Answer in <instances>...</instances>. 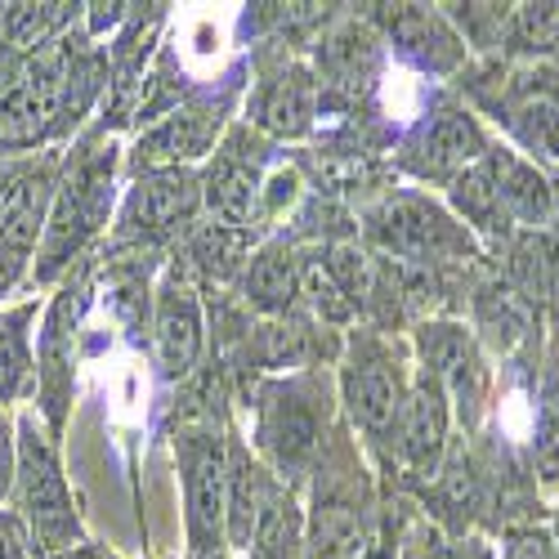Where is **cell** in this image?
Instances as JSON below:
<instances>
[{
	"label": "cell",
	"mask_w": 559,
	"mask_h": 559,
	"mask_svg": "<svg viewBox=\"0 0 559 559\" xmlns=\"http://www.w3.org/2000/svg\"><path fill=\"white\" fill-rule=\"evenodd\" d=\"M19 520L40 555H63L81 546V520L72 506V488L63 479L55 435L36 426V416L19 421V465H14V492Z\"/></svg>",
	"instance_id": "cell-1"
},
{
	"label": "cell",
	"mask_w": 559,
	"mask_h": 559,
	"mask_svg": "<svg viewBox=\"0 0 559 559\" xmlns=\"http://www.w3.org/2000/svg\"><path fill=\"white\" fill-rule=\"evenodd\" d=\"M55 206V162L19 166L0 189V296H10L32 269Z\"/></svg>",
	"instance_id": "cell-2"
},
{
	"label": "cell",
	"mask_w": 559,
	"mask_h": 559,
	"mask_svg": "<svg viewBox=\"0 0 559 559\" xmlns=\"http://www.w3.org/2000/svg\"><path fill=\"white\" fill-rule=\"evenodd\" d=\"M72 59L55 50L0 85V148H36L72 99Z\"/></svg>",
	"instance_id": "cell-3"
},
{
	"label": "cell",
	"mask_w": 559,
	"mask_h": 559,
	"mask_svg": "<svg viewBox=\"0 0 559 559\" xmlns=\"http://www.w3.org/2000/svg\"><path fill=\"white\" fill-rule=\"evenodd\" d=\"M108 166L112 162H104V157H81L68 170L63 189H55L50 224H45V242H40L45 264L36 269V277H55L68 264V255L99 228L104 206H108Z\"/></svg>",
	"instance_id": "cell-4"
},
{
	"label": "cell",
	"mask_w": 559,
	"mask_h": 559,
	"mask_svg": "<svg viewBox=\"0 0 559 559\" xmlns=\"http://www.w3.org/2000/svg\"><path fill=\"white\" fill-rule=\"evenodd\" d=\"M183 492H189V542L193 559L219 555L228 528V456L215 439L183 443Z\"/></svg>",
	"instance_id": "cell-5"
},
{
	"label": "cell",
	"mask_w": 559,
	"mask_h": 559,
	"mask_svg": "<svg viewBox=\"0 0 559 559\" xmlns=\"http://www.w3.org/2000/svg\"><path fill=\"white\" fill-rule=\"evenodd\" d=\"M345 403H349L354 426H362L367 435L390 439L399 430L407 390H403L399 367L377 345L354 349V358L345 367Z\"/></svg>",
	"instance_id": "cell-6"
},
{
	"label": "cell",
	"mask_w": 559,
	"mask_h": 559,
	"mask_svg": "<svg viewBox=\"0 0 559 559\" xmlns=\"http://www.w3.org/2000/svg\"><path fill=\"white\" fill-rule=\"evenodd\" d=\"M76 292L68 287L55 309L45 313V332H40V349H36V394L45 407V421L50 435H63V412H68V394H72V322H76Z\"/></svg>",
	"instance_id": "cell-7"
},
{
	"label": "cell",
	"mask_w": 559,
	"mask_h": 559,
	"mask_svg": "<svg viewBox=\"0 0 559 559\" xmlns=\"http://www.w3.org/2000/svg\"><path fill=\"white\" fill-rule=\"evenodd\" d=\"M202 349V313H198V296L183 283L179 273L166 277V287L157 296V358L170 381L189 377Z\"/></svg>",
	"instance_id": "cell-8"
},
{
	"label": "cell",
	"mask_w": 559,
	"mask_h": 559,
	"mask_svg": "<svg viewBox=\"0 0 559 559\" xmlns=\"http://www.w3.org/2000/svg\"><path fill=\"white\" fill-rule=\"evenodd\" d=\"M399 439H403V452L416 471H435L439 465V452L448 443V390L430 377V371L407 390Z\"/></svg>",
	"instance_id": "cell-9"
},
{
	"label": "cell",
	"mask_w": 559,
	"mask_h": 559,
	"mask_svg": "<svg viewBox=\"0 0 559 559\" xmlns=\"http://www.w3.org/2000/svg\"><path fill=\"white\" fill-rule=\"evenodd\" d=\"M40 300H23L0 309V403H27L36 399V349H32V328H36Z\"/></svg>",
	"instance_id": "cell-10"
},
{
	"label": "cell",
	"mask_w": 559,
	"mask_h": 559,
	"mask_svg": "<svg viewBox=\"0 0 559 559\" xmlns=\"http://www.w3.org/2000/svg\"><path fill=\"white\" fill-rule=\"evenodd\" d=\"M421 349H426V371L452 394L465 403H479V385H484V367H479V354L471 345V336H465L461 328H452V322H439V328H426L421 332Z\"/></svg>",
	"instance_id": "cell-11"
},
{
	"label": "cell",
	"mask_w": 559,
	"mask_h": 559,
	"mask_svg": "<svg viewBox=\"0 0 559 559\" xmlns=\"http://www.w3.org/2000/svg\"><path fill=\"white\" fill-rule=\"evenodd\" d=\"M260 443L273 452V461L283 471H300L318 448V426L305 399H273L264 407V426H260Z\"/></svg>",
	"instance_id": "cell-12"
},
{
	"label": "cell",
	"mask_w": 559,
	"mask_h": 559,
	"mask_svg": "<svg viewBox=\"0 0 559 559\" xmlns=\"http://www.w3.org/2000/svg\"><path fill=\"white\" fill-rule=\"evenodd\" d=\"M193 211V183L183 175H153L144 179L126 202V224L144 228V233H162L170 224H179Z\"/></svg>",
	"instance_id": "cell-13"
},
{
	"label": "cell",
	"mask_w": 559,
	"mask_h": 559,
	"mask_svg": "<svg viewBox=\"0 0 559 559\" xmlns=\"http://www.w3.org/2000/svg\"><path fill=\"white\" fill-rule=\"evenodd\" d=\"M381 238L403 251V255H430L443 238H448V224L435 206L426 202H394L385 211V224H381Z\"/></svg>",
	"instance_id": "cell-14"
},
{
	"label": "cell",
	"mask_w": 559,
	"mask_h": 559,
	"mask_svg": "<svg viewBox=\"0 0 559 559\" xmlns=\"http://www.w3.org/2000/svg\"><path fill=\"white\" fill-rule=\"evenodd\" d=\"M484 153V134L471 117L461 112H443L435 126H430V139H426V166L430 170H456L465 162H475Z\"/></svg>",
	"instance_id": "cell-15"
},
{
	"label": "cell",
	"mask_w": 559,
	"mask_h": 559,
	"mask_svg": "<svg viewBox=\"0 0 559 559\" xmlns=\"http://www.w3.org/2000/svg\"><path fill=\"white\" fill-rule=\"evenodd\" d=\"M247 292H251V300L264 305V309H287L292 296L300 292V277H296L292 255H283V251L255 255V260H251V273H247Z\"/></svg>",
	"instance_id": "cell-16"
},
{
	"label": "cell",
	"mask_w": 559,
	"mask_h": 559,
	"mask_svg": "<svg viewBox=\"0 0 559 559\" xmlns=\"http://www.w3.org/2000/svg\"><path fill=\"white\" fill-rule=\"evenodd\" d=\"M260 117H264V126L283 130V134L305 130V126H309V76H305V72H292V76L277 81V85L269 90Z\"/></svg>",
	"instance_id": "cell-17"
},
{
	"label": "cell",
	"mask_w": 559,
	"mask_h": 559,
	"mask_svg": "<svg viewBox=\"0 0 559 559\" xmlns=\"http://www.w3.org/2000/svg\"><path fill=\"white\" fill-rule=\"evenodd\" d=\"M533 461L546 484H559V394H546L533 426Z\"/></svg>",
	"instance_id": "cell-18"
},
{
	"label": "cell",
	"mask_w": 559,
	"mask_h": 559,
	"mask_svg": "<svg viewBox=\"0 0 559 559\" xmlns=\"http://www.w3.org/2000/svg\"><path fill=\"white\" fill-rule=\"evenodd\" d=\"M14 465H19V426L10 421L5 403H0V501L14 492Z\"/></svg>",
	"instance_id": "cell-19"
},
{
	"label": "cell",
	"mask_w": 559,
	"mask_h": 559,
	"mask_svg": "<svg viewBox=\"0 0 559 559\" xmlns=\"http://www.w3.org/2000/svg\"><path fill=\"white\" fill-rule=\"evenodd\" d=\"M506 559H559V546L537 528H520L506 537Z\"/></svg>",
	"instance_id": "cell-20"
},
{
	"label": "cell",
	"mask_w": 559,
	"mask_h": 559,
	"mask_svg": "<svg viewBox=\"0 0 559 559\" xmlns=\"http://www.w3.org/2000/svg\"><path fill=\"white\" fill-rule=\"evenodd\" d=\"M27 528L19 520V510H0V559H27Z\"/></svg>",
	"instance_id": "cell-21"
},
{
	"label": "cell",
	"mask_w": 559,
	"mask_h": 559,
	"mask_svg": "<svg viewBox=\"0 0 559 559\" xmlns=\"http://www.w3.org/2000/svg\"><path fill=\"white\" fill-rule=\"evenodd\" d=\"M55 559H112L108 550H99V546H90V542H81V546H72V550H63V555H55Z\"/></svg>",
	"instance_id": "cell-22"
},
{
	"label": "cell",
	"mask_w": 559,
	"mask_h": 559,
	"mask_svg": "<svg viewBox=\"0 0 559 559\" xmlns=\"http://www.w3.org/2000/svg\"><path fill=\"white\" fill-rule=\"evenodd\" d=\"M358 559H394V546L385 542V546H371V550H362Z\"/></svg>",
	"instance_id": "cell-23"
}]
</instances>
